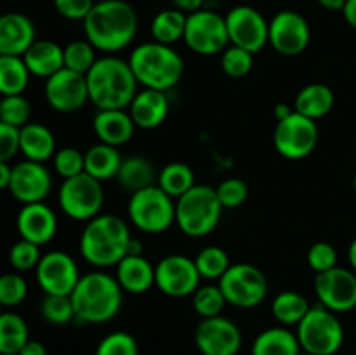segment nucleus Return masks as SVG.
I'll return each mask as SVG.
<instances>
[{
    "label": "nucleus",
    "instance_id": "obj_28",
    "mask_svg": "<svg viewBox=\"0 0 356 355\" xmlns=\"http://www.w3.org/2000/svg\"><path fill=\"white\" fill-rule=\"evenodd\" d=\"M334 103H336L334 90L327 84L315 82L299 90L294 101V110L312 120H318L332 111Z\"/></svg>",
    "mask_w": 356,
    "mask_h": 355
},
{
    "label": "nucleus",
    "instance_id": "obj_49",
    "mask_svg": "<svg viewBox=\"0 0 356 355\" xmlns=\"http://www.w3.org/2000/svg\"><path fill=\"white\" fill-rule=\"evenodd\" d=\"M54 7L70 21H83L94 7V0H54Z\"/></svg>",
    "mask_w": 356,
    "mask_h": 355
},
{
    "label": "nucleus",
    "instance_id": "obj_44",
    "mask_svg": "<svg viewBox=\"0 0 356 355\" xmlns=\"http://www.w3.org/2000/svg\"><path fill=\"white\" fill-rule=\"evenodd\" d=\"M54 169L63 180L86 173V155L73 146L58 150L54 153Z\"/></svg>",
    "mask_w": 356,
    "mask_h": 355
},
{
    "label": "nucleus",
    "instance_id": "obj_5",
    "mask_svg": "<svg viewBox=\"0 0 356 355\" xmlns=\"http://www.w3.org/2000/svg\"><path fill=\"white\" fill-rule=\"evenodd\" d=\"M129 65L138 84L145 89L169 90L179 84L184 73V61L176 49L160 42L138 45L129 56Z\"/></svg>",
    "mask_w": 356,
    "mask_h": 355
},
{
    "label": "nucleus",
    "instance_id": "obj_11",
    "mask_svg": "<svg viewBox=\"0 0 356 355\" xmlns=\"http://www.w3.org/2000/svg\"><path fill=\"white\" fill-rule=\"evenodd\" d=\"M320 131L316 120L292 111L287 118L277 122L273 132V145L282 157L289 160H301L312 155L318 145Z\"/></svg>",
    "mask_w": 356,
    "mask_h": 355
},
{
    "label": "nucleus",
    "instance_id": "obj_59",
    "mask_svg": "<svg viewBox=\"0 0 356 355\" xmlns=\"http://www.w3.org/2000/svg\"><path fill=\"white\" fill-rule=\"evenodd\" d=\"M298 355H312V354H308V352H302V350H301Z\"/></svg>",
    "mask_w": 356,
    "mask_h": 355
},
{
    "label": "nucleus",
    "instance_id": "obj_61",
    "mask_svg": "<svg viewBox=\"0 0 356 355\" xmlns=\"http://www.w3.org/2000/svg\"><path fill=\"white\" fill-rule=\"evenodd\" d=\"M6 355H19V354H6Z\"/></svg>",
    "mask_w": 356,
    "mask_h": 355
},
{
    "label": "nucleus",
    "instance_id": "obj_36",
    "mask_svg": "<svg viewBox=\"0 0 356 355\" xmlns=\"http://www.w3.org/2000/svg\"><path fill=\"white\" fill-rule=\"evenodd\" d=\"M156 184L172 198H179L195 187V173L188 164L170 162L159 173Z\"/></svg>",
    "mask_w": 356,
    "mask_h": 355
},
{
    "label": "nucleus",
    "instance_id": "obj_46",
    "mask_svg": "<svg viewBox=\"0 0 356 355\" xmlns=\"http://www.w3.org/2000/svg\"><path fill=\"white\" fill-rule=\"evenodd\" d=\"M28 294V284L19 274L0 275V305L17 306Z\"/></svg>",
    "mask_w": 356,
    "mask_h": 355
},
{
    "label": "nucleus",
    "instance_id": "obj_4",
    "mask_svg": "<svg viewBox=\"0 0 356 355\" xmlns=\"http://www.w3.org/2000/svg\"><path fill=\"white\" fill-rule=\"evenodd\" d=\"M75 319L87 324H104L115 319L124 303V289L118 281L104 271L82 275L70 294Z\"/></svg>",
    "mask_w": 356,
    "mask_h": 355
},
{
    "label": "nucleus",
    "instance_id": "obj_58",
    "mask_svg": "<svg viewBox=\"0 0 356 355\" xmlns=\"http://www.w3.org/2000/svg\"><path fill=\"white\" fill-rule=\"evenodd\" d=\"M348 258H350V265L353 268V271L356 274V239L351 242L350 251H348Z\"/></svg>",
    "mask_w": 356,
    "mask_h": 355
},
{
    "label": "nucleus",
    "instance_id": "obj_16",
    "mask_svg": "<svg viewBox=\"0 0 356 355\" xmlns=\"http://www.w3.org/2000/svg\"><path fill=\"white\" fill-rule=\"evenodd\" d=\"M315 292L320 305L330 312H350L356 308V274L341 267L316 274Z\"/></svg>",
    "mask_w": 356,
    "mask_h": 355
},
{
    "label": "nucleus",
    "instance_id": "obj_52",
    "mask_svg": "<svg viewBox=\"0 0 356 355\" xmlns=\"http://www.w3.org/2000/svg\"><path fill=\"white\" fill-rule=\"evenodd\" d=\"M19 355H47V350H45V347L40 341L28 340L24 347L19 350Z\"/></svg>",
    "mask_w": 356,
    "mask_h": 355
},
{
    "label": "nucleus",
    "instance_id": "obj_50",
    "mask_svg": "<svg viewBox=\"0 0 356 355\" xmlns=\"http://www.w3.org/2000/svg\"><path fill=\"white\" fill-rule=\"evenodd\" d=\"M19 152V129L0 120V162H9Z\"/></svg>",
    "mask_w": 356,
    "mask_h": 355
},
{
    "label": "nucleus",
    "instance_id": "obj_60",
    "mask_svg": "<svg viewBox=\"0 0 356 355\" xmlns=\"http://www.w3.org/2000/svg\"><path fill=\"white\" fill-rule=\"evenodd\" d=\"M353 188H355V191H356V174H355V178H353Z\"/></svg>",
    "mask_w": 356,
    "mask_h": 355
},
{
    "label": "nucleus",
    "instance_id": "obj_25",
    "mask_svg": "<svg viewBox=\"0 0 356 355\" xmlns=\"http://www.w3.org/2000/svg\"><path fill=\"white\" fill-rule=\"evenodd\" d=\"M120 287L131 294H145L155 285V267L143 254H127L117 265V277Z\"/></svg>",
    "mask_w": 356,
    "mask_h": 355
},
{
    "label": "nucleus",
    "instance_id": "obj_35",
    "mask_svg": "<svg viewBox=\"0 0 356 355\" xmlns=\"http://www.w3.org/2000/svg\"><path fill=\"white\" fill-rule=\"evenodd\" d=\"M28 338V326L17 313H0V355L19 354Z\"/></svg>",
    "mask_w": 356,
    "mask_h": 355
},
{
    "label": "nucleus",
    "instance_id": "obj_53",
    "mask_svg": "<svg viewBox=\"0 0 356 355\" xmlns=\"http://www.w3.org/2000/svg\"><path fill=\"white\" fill-rule=\"evenodd\" d=\"M343 16L346 23L356 30V0H346L343 7Z\"/></svg>",
    "mask_w": 356,
    "mask_h": 355
},
{
    "label": "nucleus",
    "instance_id": "obj_40",
    "mask_svg": "<svg viewBox=\"0 0 356 355\" xmlns=\"http://www.w3.org/2000/svg\"><path fill=\"white\" fill-rule=\"evenodd\" d=\"M226 306V298L219 285H202L193 292V310L202 317H218Z\"/></svg>",
    "mask_w": 356,
    "mask_h": 355
},
{
    "label": "nucleus",
    "instance_id": "obj_31",
    "mask_svg": "<svg viewBox=\"0 0 356 355\" xmlns=\"http://www.w3.org/2000/svg\"><path fill=\"white\" fill-rule=\"evenodd\" d=\"M83 155H86V173L101 183L117 178L122 160H124L118 148L104 145V143L92 145Z\"/></svg>",
    "mask_w": 356,
    "mask_h": 355
},
{
    "label": "nucleus",
    "instance_id": "obj_29",
    "mask_svg": "<svg viewBox=\"0 0 356 355\" xmlns=\"http://www.w3.org/2000/svg\"><path fill=\"white\" fill-rule=\"evenodd\" d=\"M115 180L118 181L122 188L134 194V191L155 184V181L159 180V174H156L152 160L141 155H132L122 160V166Z\"/></svg>",
    "mask_w": 356,
    "mask_h": 355
},
{
    "label": "nucleus",
    "instance_id": "obj_57",
    "mask_svg": "<svg viewBox=\"0 0 356 355\" xmlns=\"http://www.w3.org/2000/svg\"><path fill=\"white\" fill-rule=\"evenodd\" d=\"M127 254H132V256H136V254H143V244L139 242V240L131 239V242H129Z\"/></svg>",
    "mask_w": 356,
    "mask_h": 355
},
{
    "label": "nucleus",
    "instance_id": "obj_27",
    "mask_svg": "<svg viewBox=\"0 0 356 355\" xmlns=\"http://www.w3.org/2000/svg\"><path fill=\"white\" fill-rule=\"evenodd\" d=\"M19 152L26 160L44 164L56 152V138L52 131L37 122H28L19 129Z\"/></svg>",
    "mask_w": 356,
    "mask_h": 355
},
{
    "label": "nucleus",
    "instance_id": "obj_8",
    "mask_svg": "<svg viewBox=\"0 0 356 355\" xmlns=\"http://www.w3.org/2000/svg\"><path fill=\"white\" fill-rule=\"evenodd\" d=\"M127 214L141 232L162 233L176 223V202L159 184H152L131 195Z\"/></svg>",
    "mask_w": 356,
    "mask_h": 355
},
{
    "label": "nucleus",
    "instance_id": "obj_22",
    "mask_svg": "<svg viewBox=\"0 0 356 355\" xmlns=\"http://www.w3.org/2000/svg\"><path fill=\"white\" fill-rule=\"evenodd\" d=\"M37 40L33 21L21 13L0 16V54L23 56Z\"/></svg>",
    "mask_w": 356,
    "mask_h": 355
},
{
    "label": "nucleus",
    "instance_id": "obj_20",
    "mask_svg": "<svg viewBox=\"0 0 356 355\" xmlns=\"http://www.w3.org/2000/svg\"><path fill=\"white\" fill-rule=\"evenodd\" d=\"M52 178L47 167L33 160H23L13 167L9 191L21 204H37L49 197Z\"/></svg>",
    "mask_w": 356,
    "mask_h": 355
},
{
    "label": "nucleus",
    "instance_id": "obj_1",
    "mask_svg": "<svg viewBox=\"0 0 356 355\" xmlns=\"http://www.w3.org/2000/svg\"><path fill=\"white\" fill-rule=\"evenodd\" d=\"M139 19L134 7L125 0H101L83 19L86 38L96 51L118 52L138 33Z\"/></svg>",
    "mask_w": 356,
    "mask_h": 355
},
{
    "label": "nucleus",
    "instance_id": "obj_39",
    "mask_svg": "<svg viewBox=\"0 0 356 355\" xmlns=\"http://www.w3.org/2000/svg\"><path fill=\"white\" fill-rule=\"evenodd\" d=\"M40 313L44 320L52 326H65L75 319V310L70 296L45 294L40 303Z\"/></svg>",
    "mask_w": 356,
    "mask_h": 355
},
{
    "label": "nucleus",
    "instance_id": "obj_3",
    "mask_svg": "<svg viewBox=\"0 0 356 355\" xmlns=\"http://www.w3.org/2000/svg\"><path fill=\"white\" fill-rule=\"evenodd\" d=\"M131 239V230L120 216L97 214L83 228L80 253L96 268L117 267L127 256Z\"/></svg>",
    "mask_w": 356,
    "mask_h": 355
},
{
    "label": "nucleus",
    "instance_id": "obj_23",
    "mask_svg": "<svg viewBox=\"0 0 356 355\" xmlns=\"http://www.w3.org/2000/svg\"><path fill=\"white\" fill-rule=\"evenodd\" d=\"M129 113L136 127L155 129L163 124L169 115V100L163 90L145 89L134 96L129 104Z\"/></svg>",
    "mask_w": 356,
    "mask_h": 355
},
{
    "label": "nucleus",
    "instance_id": "obj_38",
    "mask_svg": "<svg viewBox=\"0 0 356 355\" xmlns=\"http://www.w3.org/2000/svg\"><path fill=\"white\" fill-rule=\"evenodd\" d=\"M96 58V47L89 40H73L65 47V68L87 75Z\"/></svg>",
    "mask_w": 356,
    "mask_h": 355
},
{
    "label": "nucleus",
    "instance_id": "obj_9",
    "mask_svg": "<svg viewBox=\"0 0 356 355\" xmlns=\"http://www.w3.org/2000/svg\"><path fill=\"white\" fill-rule=\"evenodd\" d=\"M59 207L75 221H90L99 214L104 202L101 181L87 173L63 180L58 194Z\"/></svg>",
    "mask_w": 356,
    "mask_h": 355
},
{
    "label": "nucleus",
    "instance_id": "obj_18",
    "mask_svg": "<svg viewBox=\"0 0 356 355\" xmlns=\"http://www.w3.org/2000/svg\"><path fill=\"white\" fill-rule=\"evenodd\" d=\"M193 338L202 355H236L242 348L238 326L222 315L202 319Z\"/></svg>",
    "mask_w": 356,
    "mask_h": 355
},
{
    "label": "nucleus",
    "instance_id": "obj_62",
    "mask_svg": "<svg viewBox=\"0 0 356 355\" xmlns=\"http://www.w3.org/2000/svg\"><path fill=\"white\" fill-rule=\"evenodd\" d=\"M0 306H2V305H0Z\"/></svg>",
    "mask_w": 356,
    "mask_h": 355
},
{
    "label": "nucleus",
    "instance_id": "obj_21",
    "mask_svg": "<svg viewBox=\"0 0 356 355\" xmlns=\"http://www.w3.org/2000/svg\"><path fill=\"white\" fill-rule=\"evenodd\" d=\"M16 226L21 239L30 240L37 246H44L54 239L58 232V218L49 205L37 202L21 207V211L17 212Z\"/></svg>",
    "mask_w": 356,
    "mask_h": 355
},
{
    "label": "nucleus",
    "instance_id": "obj_45",
    "mask_svg": "<svg viewBox=\"0 0 356 355\" xmlns=\"http://www.w3.org/2000/svg\"><path fill=\"white\" fill-rule=\"evenodd\" d=\"M40 258V246L24 239L17 240L9 251V261L17 271H28L31 268H37Z\"/></svg>",
    "mask_w": 356,
    "mask_h": 355
},
{
    "label": "nucleus",
    "instance_id": "obj_26",
    "mask_svg": "<svg viewBox=\"0 0 356 355\" xmlns=\"http://www.w3.org/2000/svg\"><path fill=\"white\" fill-rule=\"evenodd\" d=\"M23 59L31 75L47 80L49 77L65 68V49L56 42L42 38L30 45V49L23 54Z\"/></svg>",
    "mask_w": 356,
    "mask_h": 355
},
{
    "label": "nucleus",
    "instance_id": "obj_32",
    "mask_svg": "<svg viewBox=\"0 0 356 355\" xmlns=\"http://www.w3.org/2000/svg\"><path fill=\"white\" fill-rule=\"evenodd\" d=\"M30 70L26 68L23 56L0 54V94L13 96L23 94L30 82Z\"/></svg>",
    "mask_w": 356,
    "mask_h": 355
},
{
    "label": "nucleus",
    "instance_id": "obj_30",
    "mask_svg": "<svg viewBox=\"0 0 356 355\" xmlns=\"http://www.w3.org/2000/svg\"><path fill=\"white\" fill-rule=\"evenodd\" d=\"M301 352L296 333L287 327H270L256 336L252 355H298Z\"/></svg>",
    "mask_w": 356,
    "mask_h": 355
},
{
    "label": "nucleus",
    "instance_id": "obj_13",
    "mask_svg": "<svg viewBox=\"0 0 356 355\" xmlns=\"http://www.w3.org/2000/svg\"><path fill=\"white\" fill-rule=\"evenodd\" d=\"M229 44L257 54L268 44L270 23L257 9L250 6H236L225 16Z\"/></svg>",
    "mask_w": 356,
    "mask_h": 355
},
{
    "label": "nucleus",
    "instance_id": "obj_2",
    "mask_svg": "<svg viewBox=\"0 0 356 355\" xmlns=\"http://www.w3.org/2000/svg\"><path fill=\"white\" fill-rule=\"evenodd\" d=\"M86 80L89 101L97 110H124L138 94V80L131 65L117 56L97 58Z\"/></svg>",
    "mask_w": 356,
    "mask_h": 355
},
{
    "label": "nucleus",
    "instance_id": "obj_19",
    "mask_svg": "<svg viewBox=\"0 0 356 355\" xmlns=\"http://www.w3.org/2000/svg\"><path fill=\"white\" fill-rule=\"evenodd\" d=\"M45 100L49 106L61 113H73L86 106L89 101L87 80L82 73L68 68L59 70L45 80Z\"/></svg>",
    "mask_w": 356,
    "mask_h": 355
},
{
    "label": "nucleus",
    "instance_id": "obj_15",
    "mask_svg": "<svg viewBox=\"0 0 356 355\" xmlns=\"http://www.w3.org/2000/svg\"><path fill=\"white\" fill-rule=\"evenodd\" d=\"M312 30L302 14L296 10H280L270 21L268 44L282 56H299L308 49Z\"/></svg>",
    "mask_w": 356,
    "mask_h": 355
},
{
    "label": "nucleus",
    "instance_id": "obj_55",
    "mask_svg": "<svg viewBox=\"0 0 356 355\" xmlns=\"http://www.w3.org/2000/svg\"><path fill=\"white\" fill-rule=\"evenodd\" d=\"M292 111H294V110H292V108L289 106V104H285V103L275 104V108H273V115H275V118H277V122L287 118L289 115L292 113Z\"/></svg>",
    "mask_w": 356,
    "mask_h": 355
},
{
    "label": "nucleus",
    "instance_id": "obj_17",
    "mask_svg": "<svg viewBox=\"0 0 356 355\" xmlns=\"http://www.w3.org/2000/svg\"><path fill=\"white\" fill-rule=\"evenodd\" d=\"M35 270L38 285L45 294L70 296L82 277L76 261L63 251L44 254Z\"/></svg>",
    "mask_w": 356,
    "mask_h": 355
},
{
    "label": "nucleus",
    "instance_id": "obj_48",
    "mask_svg": "<svg viewBox=\"0 0 356 355\" xmlns=\"http://www.w3.org/2000/svg\"><path fill=\"white\" fill-rule=\"evenodd\" d=\"M308 263L313 271L322 274L337 267V251L329 242H315L308 251Z\"/></svg>",
    "mask_w": 356,
    "mask_h": 355
},
{
    "label": "nucleus",
    "instance_id": "obj_56",
    "mask_svg": "<svg viewBox=\"0 0 356 355\" xmlns=\"http://www.w3.org/2000/svg\"><path fill=\"white\" fill-rule=\"evenodd\" d=\"M323 9H329V10H343L344 3L346 0H316Z\"/></svg>",
    "mask_w": 356,
    "mask_h": 355
},
{
    "label": "nucleus",
    "instance_id": "obj_47",
    "mask_svg": "<svg viewBox=\"0 0 356 355\" xmlns=\"http://www.w3.org/2000/svg\"><path fill=\"white\" fill-rule=\"evenodd\" d=\"M216 194H218V198L222 207L235 209L240 207L249 198V187H247V183L243 180L229 178V180H225L222 183H219V187L216 188Z\"/></svg>",
    "mask_w": 356,
    "mask_h": 355
},
{
    "label": "nucleus",
    "instance_id": "obj_12",
    "mask_svg": "<svg viewBox=\"0 0 356 355\" xmlns=\"http://www.w3.org/2000/svg\"><path fill=\"white\" fill-rule=\"evenodd\" d=\"M183 40L200 56H216L229 44L226 19L214 10L200 9L188 14Z\"/></svg>",
    "mask_w": 356,
    "mask_h": 355
},
{
    "label": "nucleus",
    "instance_id": "obj_41",
    "mask_svg": "<svg viewBox=\"0 0 356 355\" xmlns=\"http://www.w3.org/2000/svg\"><path fill=\"white\" fill-rule=\"evenodd\" d=\"M31 104L23 94H13V96H3L0 100V120L13 127L21 129L30 122Z\"/></svg>",
    "mask_w": 356,
    "mask_h": 355
},
{
    "label": "nucleus",
    "instance_id": "obj_42",
    "mask_svg": "<svg viewBox=\"0 0 356 355\" xmlns=\"http://www.w3.org/2000/svg\"><path fill=\"white\" fill-rule=\"evenodd\" d=\"M254 66V54H250L245 49H240L236 45L226 47L221 56V68L232 79H242L249 75Z\"/></svg>",
    "mask_w": 356,
    "mask_h": 355
},
{
    "label": "nucleus",
    "instance_id": "obj_10",
    "mask_svg": "<svg viewBox=\"0 0 356 355\" xmlns=\"http://www.w3.org/2000/svg\"><path fill=\"white\" fill-rule=\"evenodd\" d=\"M226 303L236 308H254L266 299V275L249 263H235L219 278Z\"/></svg>",
    "mask_w": 356,
    "mask_h": 355
},
{
    "label": "nucleus",
    "instance_id": "obj_6",
    "mask_svg": "<svg viewBox=\"0 0 356 355\" xmlns=\"http://www.w3.org/2000/svg\"><path fill=\"white\" fill-rule=\"evenodd\" d=\"M222 209L216 188L195 184L177 198L176 223L184 235L202 239L218 228Z\"/></svg>",
    "mask_w": 356,
    "mask_h": 355
},
{
    "label": "nucleus",
    "instance_id": "obj_51",
    "mask_svg": "<svg viewBox=\"0 0 356 355\" xmlns=\"http://www.w3.org/2000/svg\"><path fill=\"white\" fill-rule=\"evenodd\" d=\"M172 3L176 9L181 10V13L191 14V13H197V10L202 9V6H204V0H172Z\"/></svg>",
    "mask_w": 356,
    "mask_h": 355
},
{
    "label": "nucleus",
    "instance_id": "obj_37",
    "mask_svg": "<svg viewBox=\"0 0 356 355\" xmlns=\"http://www.w3.org/2000/svg\"><path fill=\"white\" fill-rule=\"evenodd\" d=\"M195 265H197L200 277L209 278V281H219L232 267L228 253L219 246L204 247L195 258Z\"/></svg>",
    "mask_w": 356,
    "mask_h": 355
},
{
    "label": "nucleus",
    "instance_id": "obj_33",
    "mask_svg": "<svg viewBox=\"0 0 356 355\" xmlns=\"http://www.w3.org/2000/svg\"><path fill=\"white\" fill-rule=\"evenodd\" d=\"M309 308L308 299L298 291H282L271 303V313L284 326H298Z\"/></svg>",
    "mask_w": 356,
    "mask_h": 355
},
{
    "label": "nucleus",
    "instance_id": "obj_43",
    "mask_svg": "<svg viewBox=\"0 0 356 355\" xmlns=\"http://www.w3.org/2000/svg\"><path fill=\"white\" fill-rule=\"evenodd\" d=\"M96 355H139V345L132 334L115 331L99 341Z\"/></svg>",
    "mask_w": 356,
    "mask_h": 355
},
{
    "label": "nucleus",
    "instance_id": "obj_54",
    "mask_svg": "<svg viewBox=\"0 0 356 355\" xmlns=\"http://www.w3.org/2000/svg\"><path fill=\"white\" fill-rule=\"evenodd\" d=\"M10 176H13V167L7 162H0V190H3V188L9 190Z\"/></svg>",
    "mask_w": 356,
    "mask_h": 355
},
{
    "label": "nucleus",
    "instance_id": "obj_34",
    "mask_svg": "<svg viewBox=\"0 0 356 355\" xmlns=\"http://www.w3.org/2000/svg\"><path fill=\"white\" fill-rule=\"evenodd\" d=\"M188 14L181 13L179 9H165L160 10L152 21V35L155 42L160 44L172 45L184 37V28H186Z\"/></svg>",
    "mask_w": 356,
    "mask_h": 355
},
{
    "label": "nucleus",
    "instance_id": "obj_14",
    "mask_svg": "<svg viewBox=\"0 0 356 355\" xmlns=\"http://www.w3.org/2000/svg\"><path fill=\"white\" fill-rule=\"evenodd\" d=\"M200 274L195 260L183 254H170L162 258L155 267V285L170 298H186L200 284Z\"/></svg>",
    "mask_w": 356,
    "mask_h": 355
},
{
    "label": "nucleus",
    "instance_id": "obj_24",
    "mask_svg": "<svg viewBox=\"0 0 356 355\" xmlns=\"http://www.w3.org/2000/svg\"><path fill=\"white\" fill-rule=\"evenodd\" d=\"M92 127L99 143L115 148L131 141L136 131L131 113L124 110H97Z\"/></svg>",
    "mask_w": 356,
    "mask_h": 355
},
{
    "label": "nucleus",
    "instance_id": "obj_7",
    "mask_svg": "<svg viewBox=\"0 0 356 355\" xmlns=\"http://www.w3.org/2000/svg\"><path fill=\"white\" fill-rule=\"evenodd\" d=\"M302 352L312 355H336L344 341V327L325 306H312L296 331Z\"/></svg>",
    "mask_w": 356,
    "mask_h": 355
}]
</instances>
